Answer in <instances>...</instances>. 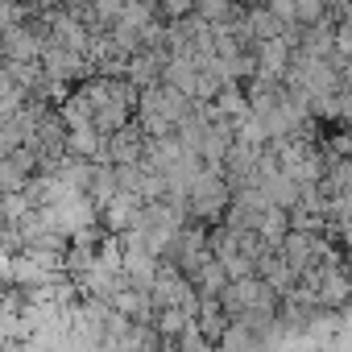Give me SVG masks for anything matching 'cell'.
Returning <instances> with one entry per match:
<instances>
[{"label": "cell", "mask_w": 352, "mask_h": 352, "mask_svg": "<svg viewBox=\"0 0 352 352\" xmlns=\"http://www.w3.org/2000/svg\"><path fill=\"white\" fill-rule=\"evenodd\" d=\"M145 149V133L137 129V120H129L120 133L108 137V166H137Z\"/></svg>", "instance_id": "2"}, {"label": "cell", "mask_w": 352, "mask_h": 352, "mask_svg": "<svg viewBox=\"0 0 352 352\" xmlns=\"http://www.w3.org/2000/svg\"><path fill=\"white\" fill-rule=\"evenodd\" d=\"M228 204H232V187L224 179V170H204L199 179L187 187V216H191V224L224 220Z\"/></svg>", "instance_id": "1"}]
</instances>
